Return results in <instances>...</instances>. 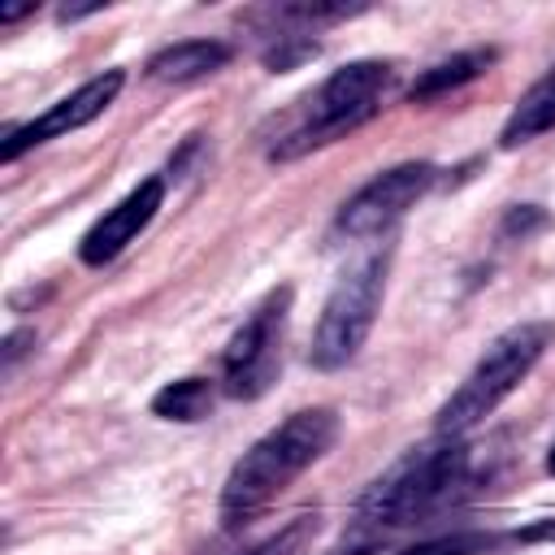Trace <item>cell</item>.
<instances>
[{
  "label": "cell",
  "mask_w": 555,
  "mask_h": 555,
  "mask_svg": "<svg viewBox=\"0 0 555 555\" xmlns=\"http://www.w3.org/2000/svg\"><path fill=\"white\" fill-rule=\"evenodd\" d=\"M334 438H338V416L330 408L295 412L278 429H269L225 477V490H221L225 525L256 516L278 490H286L308 464H317L334 447Z\"/></svg>",
  "instance_id": "7a4b0ae2"
},
{
  "label": "cell",
  "mask_w": 555,
  "mask_h": 555,
  "mask_svg": "<svg viewBox=\"0 0 555 555\" xmlns=\"http://www.w3.org/2000/svg\"><path fill=\"white\" fill-rule=\"evenodd\" d=\"M490 542L494 538H486V533H447V538H429L403 555H473V551H486Z\"/></svg>",
  "instance_id": "9a60e30c"
},
{
  "label": "cell",
  "mask_w": 555,
  "mask_h": 555,
  "mask_svg": "<svg viewBox=\"0 0 555 555\" xmlns=\"http://www.w3.org/2000/svg\"><path fill=\"white\" fill-rule=\"evenodd\" d=\"M464 447L455 442H434V447H412L403 460H395L356 503L351 512V533L343 538V555H364L377 542H386L395 529L412 525L421 512L442 503L451 486L464 477Z\"/></svg>",
  "instance_id": "6da1fadb"
},
{
  "label": "cell",
  "mask_w": 555,
  "mask_h": 555,
  "mask_svg": "<svg viewBox=\"0 0 555 555\" xmlns=\"http://www.w3.org/2000/svg\"><path fill=\"white\" fill-rule=\"evenodd\" d=\"M312 538H317V516H295V520L282 525L273 538H264L260 546H251L247 555H299Z\"/></svg>",
  "instance_id": "5bb4252c"
},
{
  "label": "cell",
  "mask_w": 555,
  "mask_h": 555,
  "mask_svg": "<svg viewBox=\"0 0 555 555\" xmlns=\"http://www.w3.org/2000/svg\"><path fill=\"white\" fill-rule=\"evenodd\" d=\"M555 126V65L520 95V104L512 108V117H507V126H503V147H520V143H529V139H538V134H546Z\"/></svg>",
  "instance_id": "8fae6325"
},
{
  "label": "cell",
  "mask_w": 555,
  "mask_h": 555,
  "mask_svg": "<svg viewBox=\"0 0 555 555\" xmlns=\"http://www.w3.org/2000/svg\"><path fill=\"white\" fill-rule=\"evenodd\" d=\"M230 61V48L217 39H182L147 61V78L156 82H195Z\"/></svg>",
  "instance_id": "30bf717a"
},
{
  "label": "cell",
  "mask_w": 555,
  "mask_h": 555,
  "mask_svg": "<svg viewBox=\"0 0 555 555\" xmlns=\"http://www.w3.org/2000/svg\"><path fill=\"white\" fill-rule=\"evenodd\" d=\"M555 325L551 321H520L507 334H499L486 356L473 364V373L460 382V390L442 403L438 412V434H464L477 421H486L525 377L529 369L542 360V351L551 347Z\"/></svg>",
  "instance_id": "3957f363"
},
{
  "label": "cell",
  "mask_w": 555,
  "mask_h": 555,
  "mask_svg": "<svg viewBox=\"0 0 555 555\" xmlns=\"http://www.w3.org/2000/svg\"><path fill=\"white\" fill-rule=\"evenodd\" d=\"M494 61V48H473V52H455L447 61H438L434 69H425L416 82H412V100H434V95H447L464 82H473L477 74H486V65Z\"/></svg>",
  "instance_id": "7c38bea8"
},
{
  "label": "cell",
  "mask_w": 555,
  "mask_h": 555,
  "mask_svg": "<svg viewBox=\"0 0 555 555\" xmlns=\"http://www.w3.org/2000/svg\"><path fill=\"white\" fill-rule=\"evenodd\" d=\"M546 468H551V473H555V447H551V455H546Z\"/></svg>",
  "instance_id": "d6986e66"
},
{
  "label": "cell",
  "mask_w": 555,
  "mask_h": 555,
  "mask_svg": "<svg viewBox=\"0 0 555 555\" xmlns=\"http://www.w3.org/2000/svg\"><path fill=\"white\" fill-rule=\"evenodd\" d=\"M286 304H291V291L269 295V299L243 321V330L230 338V347H225V382H230V395L251 399V395L269 390V382L278 377Z\"/></svg>",
  "instance_id": "8992f818"
},
{
  "label": "cell",
  "mask_w": 555,
  "mask_h": 555,
  "mask_svg": "<svg viewBox=\"0 0 555 555\" xmlns=\"http://www.w3.org/2000/svg\"><path fill=\"white\" fill-rule=\"evenodd\" d=\"M317 52V43L312 39H299V35H286V43L282 48H273V52H264V61H269V69H295L304 56H312Z\"/></svg>",
  "instance_id": "e0dca14e"
},
{
  "label": "cell",
  "mask_w": 555,
  "mask_h": 555,
  "mask_svg": "<svg viewBox=\"0 0 555 555\" xmlns=\"http://www.w3.org/2000/svg\"><path fill=\"white\" fill-rule=\"evenodd\" d=\"M434 182V165L425 160H408V165H395L386 173H377L369 186H360L343 212H338V230L347 238H369V234H382L390 221H399Z\"/></svg>",
  "instance_id": "52a82bcc"
},
{
  "label": "cell",
  "mask_w": 555,
  "mask_h": 555,
  "mask_svg": "<svg viewBox=\"0 0 555 555\" xmlns=\"http://www.w3.org/2000/svg\"><path fill=\"white\" fill-rule=\"evenodd\" d=\"M160 199H165V182H160V178H143L121 204H113V208L82 234L78 256H82L87 264H104V260H113V256H117L126 243H134L139 230L156 217Z\"/></svg>",
  "instance_id": "9c48e42d"
},
{
  "label": "cell",
  "mask_w": 555,
  "mask_h": 555,
  "mask_svg": "<svg viewBox=\"0 0 555 555\" xmlns=\"http://www.w3.org/2000/svg\"><path fill=\"white\" fill-rule=\"evenodd\" d=\"M26 13H35V0H26V4H0V22H17Z\"/></svg>",
  "instance_id": "ac0fdd59"
},
{
  "label": "cell",
  "mask_w": 555,
  "mask_h": 555,
  "mask_svg": "<svg viewBox=\"0 0 555 555\" xmlns=\"http://www.w3.org/2000/svg\"><path fill=\"white\" fill-rule=\"evenodd\" d=\"M356 13H364V4H282L278 9V17H286V22H338V17H356Z\"/></svg>",
  "instance_id": "2e32d148"
},
{
  "label": "cell",
  "mask_w": 555,
  "mask_h": 555,
  "mask_svg": "<svg viewBox=\"0 0 555 555\" xmlns=\"http://www.w3.org/2000/svg\"><path fill=\"white\" fill-rule=\"evenodd\" d=\"M390 82H395V69L386 61H351V65H343L338 74H330L317 87V95L308 100V117L291 134H282L269 156L273 160H295V156H304L312 147H325V143L343 139V134H351L356 126H364L377 113V104L390 91Z\"/></svg>",
  "instance_id": "277c9868"
},
{
  "label": "cell",
  "mask_w": 555,
  "mask_h": 555,
  "mask_svg": "<svg viewBox=\"0 0 555 555\" xmlns=\"http://www.w3.org/2000/svg\"><path fill=\"white\" fill-rule=\"evenodd\" d=\"M386 286V251H373L356 260L330 291L317 334H312V364L317 369H343L369 338Z\"/></svg>",
  "instance_id": "5b68a950"
},
{
  "label": "cell",
  "mask_w": 555,
  "mask_h": 555,
  "mask_svg": "<svg viewBox=\"0 0 555 555\" xmlns=\"http://www.w3.org/2000/svg\"><path fill=\"white\" fill-rule=\"evenodd\" d=\"M208 408H212V386H208L204 377L169 382V386L156 390V399H152V412H156V416H169V421H199Z\"/></svg>",
  "instance_id": "4fadbf2b"
},
{
  "label": "cell",
  "mask_w": 555,
  "mask_h": 555,
  "mask_svg": "<svg viewBox=\"0 0 555 555\" xmlns=\"http://www.w3.org/2000/svg\"><path fill=\"white\" fill-rule=\"evenodd\" d=\"M121 82H126V74H121V69H108V74L87 78L78 91H69L65 100H56L43 117L26 121L22 130H9V134H4V143H0V160H17V156H22L26 147H35V143L56 139V134H69V130H78V126L95 121V117L117 100Z\"/></svg>",
  "instance_id": "ba28073f"
}]
</instances>
